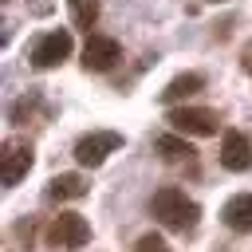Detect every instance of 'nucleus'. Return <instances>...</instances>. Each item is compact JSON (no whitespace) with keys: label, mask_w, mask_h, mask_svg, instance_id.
Instances as JSON below:
<instances>
[{"label":"nucleus","mask_w":252,"mask_h":252,"mask_svg":"<svg viewBox=\"0 0 252 252\" xmlns=\"http://www.w3.org/2000/svg\"><path fill=\"white\" fill-rule=\"evenodd\" d=\"M150 213H154L169 232H193V228H197V220H201L197 201H193V197H185V189H177V185L158 189V193H154V201H150Z\"/></svg>","instance_id":"obj_1"},{"label":"nucleus","mask_w":252,"mask_h":252,"mask_svg":"<svg viewBox=\"0 0 252 252\" xmlns=\"http://www.w3.org/2000/svg\"><path fill=\"white\" fill-rule=\"evenodd\" d=\"M165 122H169L173 134H181V138H209V134H217V126H220L217 110H209V106H173V110L165 114Z\"/></svg>","instance_id":"obj_2"},{"label":"nucleus","mask_w":252,"mask_h":252,"mask_svg":"<svg viewBox=\"0 0 252 252\" xmlns=\"http://www.w3.org/2000/svg\"><path fill=\"white\" fill-rule=\"evenodd\" d=\"M43 236H47L51 248L75 252V248H87V244H91V224H87V217H79V213H59V217H51V224H47Z\"/></svg>","instance_id":"obj_3"},{"label":"nucleus","mask_w":252,"mask_h":252,"mask_svg":"<svg viewBox=\"0 0 252 252\" xmlns=\"http://www.w3.org/2000/svg\"><path fill=\"white\" fill-rule=\"evenodd\" d=\"M114 150H122V134H114V130H91V134H83L79 142H75V161L79 165H87V169H94V165H102Z\"/></svg>","instance_id":"obj_4"},{"label":"nucleus","mask_w":252,"mask_h":252,"mask_svg":"<svg viewBox=\"0 0 252 252\" xmlns=\"http://www.w3.org/2000/svg\"><path fill=\"white\" fill-rule=\"evenodd\" d=\"M28 169H32V146L16 142V138H4L0 142V181H4V189L20 185L28 177Z\"/></svg>","instance_id":"obj_5"},{"label":"nucleus","mask_w":252,"mask_h":252,"mask_svg":"<svg viewBox=\"0 0 252 252\" xmlns=\"http://www.w3.org/2000/svg\"><path fill=\"white\" fill-rule=\"evenodd\" d=\"M67 55H71V32H67V28H55V32H47V35L35 39V47H32V67L51 71V67H59Z\"/></svg>","instance_id":"obj_6"},{"label":"nucleus","mask_w":252,"mask_h":252,"mask_svg":"<svg viewBox=\"0 0 252 252\" xmlns=\"http://www.w3.org/2000/svg\"><path fill=\"white\" fill-rule=\"evenodd\" d=\"M118 59H122L118 39L98 35V32H91V35H87V43H83V67H87V71H110Z\"/></svg>","instance_id":"obj_7"},{"label":"nucleus","mask_w":252,"mask_h":252,"mask_svg":"<svg viewBox=\"0 0 252 252\" xmlns=\"http://www.w3.org/2000/svg\"><path fill=\"white\" fill-rule=\"evenodd\" d=\"M220 165L232 169V173L252 169V138L240 134V130H224V138H220Z\"/></svg>","instance_id":"obj_8"},{"label":"nucleus","mask_w":252,"mask_h":252,"mask_svg":"<svg viewBox=\"0 0 252 252\" xmlns=\"http://www.w3.org/2000/svg\"><path fill=\"white\" fill-rule=\"evenodd\" d=\"M87 193H91V181H87L83 173H59V177H51L47 189H43L47 201H79V197H87Z\"/></svg>","instance_id":"obj_9"},{"label":"nucleus","mask_w":252,"mask_h":252,"mask_svg":"<svg viewBox=\"0 0 252 252\" xmlns=\"http://www.w3.org/2000/svg\"><path fill=\"white\" fill-rule=\"evenodd\" d=\"M197 91H205V75H201V71H185V75H177V79L165 83L161 102H165V106H177L181 98H193Z\"/></svg>","instance_id":"obj_10"},{"label":"nucleus","mask_w":252,"mask_h":252,"mask_svg":"<svg viewBox=\"0 0 252 252\" xmlns=\"http://www.w3.org/2000/svg\"><path fill=\"white\" fill-rule=\"evenodd\" d=\"M220 220H224L232 232H248V228H252V193L228 197L224 209H220Z\"/></svg>","instance_id":"obj_11"},{"label":"nucleus","mask_w":252,"mask_h":252,"mask_svg":"<svg viewBox=\"0 0 252 252\" xmlns=\"http://www.w3.org/2000/svg\"><path fill=\"white\" fill-rule=\"evenodd\" d=\"M154 146H158L161 161H169V165H189V161L197 158V150H193L189 138H181V134H161Z\"/></svg>","instance_id":"obj_12"},{"label":"nucleus","mask_w":252,"mask_h":252,"mask_svg":"<svg viewBox=\"0 0 252 252\" xmlns=\"http://www.w3.org/2000/svg\"><path fill=\"white\" fill-rule=\"evenodd\" d=\"M67 8H71V24L75 28H94V20H98V0H67Z\"/></svg>","instance_id":"obj_13"},{"label":"nucleus","mask_w":252,"mask_h":252,"mask_svg":"<svg viewBox=\"0 0 252 252\" xmlns=\"http://www.w3.org/2000/svg\"><path fill=\"white\" fill-rule=\"evenodd\" d=\"M39 106H43V102H39V94H24V98H16V102H12V122H16V126H24Z\"/></svg>","instance_id":"obj_14"},{"label":"nucleus","mask_w":252,"mask_h":252,"mask_svg":"<svg viewBox=\"0 0 252 252\" xmlns=\"http://www.w3.org/2000/svg\"><path fill=\"white\" fill-rule=\"evenodd\" d=\"M134 252H169V244H165L158 232H142L138 244H134Z\"/></svg>","instance_id":"obj_15"},{"label":"nucleus","mask_w":252,"mask_h":252,"mask_svg":"<svg viewBox=\"0 0 252 252\" xmlns=\"http://www.w3.org/2000/svg\"><path fill=\"white\" fill-rule=\"evenodd\" d=\"M240 67L252 75V39H248V43H244V51H240Z\"/></svg>","instance_id":"obj_16"}]
</instances>
